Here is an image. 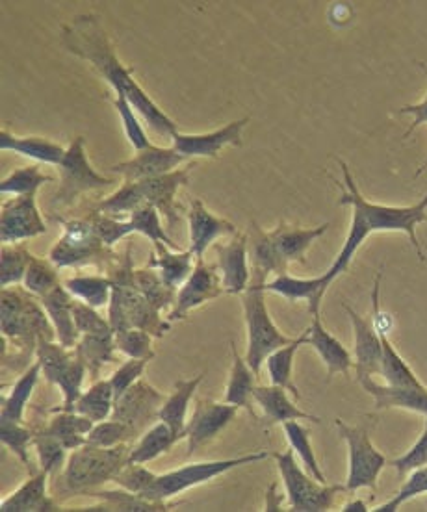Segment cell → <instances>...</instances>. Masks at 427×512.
<instances>
[{
	"mask_svg": "<svg viewBox=\"0 0 427 512\" xmlns=\"http://www.w3.org/2000/svg\"><path fill=\"white\" fill-rule=\"evenodd\" d=\"M422 494H427V466L413 470L409 477H405V481H403L402 488L398 490V494L392 500L387 501V503L379 505L374 511L396 512L402 507L403 503L413 500L416 496H422Z\"/></svg>",
	"mask_w": 427,
	"mask_h": 512,
	"instance_id": "cell-52",
	"label": "cell"
},
{
	"mask_svg": "<svg viewBox=\"0 0 427 512\" xmlns=\"http://www.w3.org/2000/svg\"><path fill=\"white\" fill-rule=\"evenodd\" d=\"M361 386L366 394L376 399V409H403L418 412L427 418V386L396 388L389 384H377L374 379H363Z\"/></svg>",
	"mask_w": 427,
	"mask_h": 512,
	"instance_id": "cell-23",
	"label": "cell"
},
{
	"mask_svg": "<svg viewBox=\"0 0 427 512\" xmlns=\"http://www.w3.org/2000/svg\"><path fill=\"white\" fill-rule=\"evenodd\" d=\"M338 435L348 444V481L346 492H357L359 488L377 490V479L387 466V459L379 449L372 444L370 431L366 427H351L338 418L335 422Z\"/></svg>",
	"mask_w": 427,
	"mask_h": 512,
	"instance_id": "cell-8",
	"label": "cell"
},
{
	"mask_svg": "<svg viewBox=\"0 0 427 512\" xmlns=\"http://www.w3.org/2000/svg\"><path fill=\"white\" fill-rule=\"evenodd\" d=\"M62 38L67 51L90 62L99 71V75L114 88L117 95L127 97L132 108L147 121V125L153 128L156 134L173 140L179 128L138 86V82L132 78V69L119 62L114 45L106 36L97 15H77L69 25L62 28Z\"/></svg>",
	"mask_w": 427,
	"mask_h": 512,
	"instance_id": "cell-1",
	"label": "cell"
},
{
	"mask_svg": "<svg viewBox=\"0 0 427 512\" xmlns=\"http://www.w3.org/2000/svg\"><path fill=\"white\" fill-rule=\"evenodd\" d=\"M307 346L316 349L320 359L324 360L327 368V381L333 379V375L342 373L350 377L351 366H353V357L342 342L329 333L320 320V314L312 316L311 327H307Z\"/></svg>",
	"mask_w": 427,
	"mask_h": 512,
	"instance_id": "cell-22",
	"label": "cell"
},
{
	"mask_svg": "<svg viewBox=\"0 0 427 512\" xmlns=\"http://www.w3.org/2000/svg\"><path fill=\"white\" fill-rule=\"evenodd\" d=\"M186 160L175 147L166 149V147H155L151 145L145 151H138L134 158L127 162H121L116 166L110 167L114 173H119L125 177V182H138V180L151 179V177H160L175 171V167L181 166Z\"/></svg>",
	"mask_w": 427,
	"mask_h": 512,
	"instance_id": "cell-19",
	"label": "cell"
},
{
	"mask_svg": "<svg viewBox=\"0 0 427 512\" xmlns=\"http://www.w3.org/2000/svg\"><path fill=\"white\" fill-rule=\"evenodd\" d=\"M114 106H116V110L119 112V116H121L125 134H127V138H129L130 143H132V147H134L136 151L149 149L153 143L147 138V134H145V130H143L142 125H140L138 117L134 114V108H132V104L127 101V97H125V95H117Z\"/></svg>",
	"mask_w": 427,
	"mask_h": 512,
	"instance_id": "cell-54",
	"label": "cell"
},
{
	"mask_svg": "<svg viewBox=\"0 0 427 512\" xmlns=\"http://www.w3.org/2000/svg\"><path fill=\"white\" fill-rule=\"evenodd\" d=\"M301 346H307V331L298 336L294 342H290L288 346L279 347L275 349L272 355L266 359V368H268V375L270 381L277 386H283L290 394L301 397L299 394L298 386L292 383V372H294V359L296 353Z\"/></svg>",
	"mask_w": 427,
	"mask_h": 512,
	"instance_id": "cell-37",
	"label": "cell"
},
{
	"mask_svg": "<svg viewBox=\"0 0 427 512\" xmlns=\"http://www.w3.org/2000/svg\"><path fill=\"white\" fill-rule=\"evenodd\" d=\"M116 338H114V331L110 333L101 334H84L82 340L78 342L75 351L78 357L84 360L88 372L91 377L95 379L104 364L114 362V351H116Z\"/></svg>",
	"mask_w": 427,
	"mask_h": 512,
	"instance_id": "cell-35",
	"label": "cell"
},
{
	"mask_svg": "<svg viewBox=\"0 0 427 512\" xmlns=\"http://www.w3.org/2000/svg\"><path fill=\"white\" fill-rule=\"evenodd\" d=\"M41 307L45 308V312L49 314L54 329H56V338L62 346L71 349L77 347L78 329L73 318V305L75 299L67 292V288L58 284L56 288H52L51 292L39 297Z\"/></svg>",
	"mask_w": 427,
	"mask_h": 512,
	"instance_id": "cell-24",
	"label": "cell"
},
{
	"mask_svg": "<svg viewBox=\"0 0 427 512\" xmlns=\"http://www.w3.org/2000/svg\"><path fill=\"white\" fill-rule=\"evenodd\" d=\"M338 164L342 167V175H344V184H338L335 180V184L342 190L338 205L351 206V225L337 260L325 271L327 281L333 282L342 273L348 271L353 256L357 255L364 240L374 232H405L415 247L418 258L424 260L426 256L422 251V245L418 242L416 227L420 223H427V193L420 203L413 206L374 205L366 201L363 193L359 192L355 179L351 175L350 166L342 158H338Z\"/></svg>",
	"mask_w": 427,
	"mask_h": 512,
	"instance_id": "cell-2",
	"label": "cell"
},
{
	"mask_svg": "<svg viewBox=\"0 0 427 512\" xmlns=\"http://www.w3.org/2000/svg\"><path fill=\"white\" fill-rule=\"evenodd\" d=\"M331 286V282L327 281V277L320 275L314 279H296L290 277L288 273L275 277L273 281L264 284L266 292L283 295L288 301L296 303V301H307L309 312L312 316L320 314V307L324 301L325 292Z\"/></svg>",
	"mask_w": 427,
	"mask_h": 512,
	"instance_id": "cell-26",
	"label": "cell"
},
{
	"mask_svg": "<svg viewBox=\"0 0 427 512\" xmlns=\"http://www.w3.org/2000/svg\"><path fill=\"white\" fill-rule=\"evenodd\" d=\"M145 366H147V360L130 359L117 368L116 373L110 377V383H112V388H114V396H116V403L119 401V397L123 396L132 384L140 381Z\"/></svg>",
	"mask_w": 427,
	"mask_h": 512,
	"instance_id": "cell-60",
	"label": "cell"
},
{
	"mask_svg": "<svg viewBox=\"0 0 427 512\" xmlns=\"http://www.w3.org/2000/svg\"><path fill=\"white\" fill-rule=\"evenodd\" d=\"M58 171H60V188L54 195L52 205H73L77 201L78 195H82V193L101 190V188L116 184L112 179L101 177L91 167L82 136H77L75 141L65 149L64 160L60 162Z\"/></svg>",
	"mask_w": 427,
	"mask_h": 512,
	"instance_id": "cell-11",
	"label": "cell"
},
{
	"mask_svg": "<svg viewBox=\"0 0 427 512\" xmlns=\"http://www.w3.org/2000/svg\"><path fill=\"white\" fill-rule=\"evenodd\" d=\"M156 479V474L149 472L143 464H136V462H129L119 474L116 475L114 483L117 487L125 488L129 492H134L138 496H142L153 485Z\"/></svg>",
	"mask_w": 427,
	"mask_h": 512,
	"instance_id": "cell-56",
	"label": "cell"
},
{
	"mask_svg": "<svg viewBox=\"0 0 427 512\" xmlns=\"http://www.w3.org/2000/svg\"><path fill=\"white\" fill-rule=\"evenodd\" d=\"M34 256L23 245H4L0 256V284L8 288L10 284L25 281L26 269Z\"/></svg>",
	"mask_w": 427,
	"mask_h": 512,
	"instance_id": "cell-44",
	"label": "cell"
},
{
	"mask_svg": "<svg viewBox=\"0 0 427 512\" xmlns=\"http://www.w3.org/2000/svg\"><path fill=\"white\" fill-rule=\"evenodd\" d=\"M426 169H427V158H426V162H424V164H422V167H420V169H418V171H416L415 177H418V175H422V173H424V171H426Z\"/></svg>",
	"mask_w": 427,
	"mask_h": 512,
	"instance_id": "cell-64",
	"label": "cell"
},
{
	"mask_svg": "<svg viewBox=\"0 0 427 512\" xmlns=\"http://www.w3.org/2000/svg\"><path fill=\"white\" fill-rule=\"evenodd\" d=\"M266 273L251 266V281L242 294V307L247 327V353L246 360L249 368L259 375L262 364L272 355L275 349L288 346L294 338L277 329V325L270 318V312L264 299V284Z\"/></svg>",
	"mask_w": 427,
	"mask_h": 512,
	"instance_id": "cell-4",
	"label": "cell"
},
{
	"mask_svg": "<svg viewBox=\"0 0 427 512\" xmlns=\"http://www.w3.org/2000/svg\"><path fill=\"white\" fill-rule=\"evenodd\" d=\"M275 487H277V485H272L270 490H268V496H266V509H264V511H281V498H277V496H275Z\"/></svg>",
	"mask_w": 427,
	"mask_h": 512,
	"instance_id": "cell-62",
	"label": "cell"
},
{
	"mask_svg": "<svg viewBox=\"0 0 427 512\" xmlns=\"http://www.w3.org/2000/svg\"><path fill=\"white\" fill-rule=\"evenodd\" d=\"M93 425L95 422H91L90 418L82 414L62 410V414L54 416L41 433L54 436L58 442H62L65 449L73 451L88 444V433L93 429Z\"/></svg>",
	"mask_w": 427,
	"mask_h": 512,
	"instance_id": "cell-33",
	"label": "cell"
},
{
	"mask_svg": "<svg viewBox=\"0 0 427 512\" xmlns=\"http://www.w3.org/2000/svg\"><path fill=\"white\" fill-rule=\"evenodd\" d=\"M114 405H116V396H114L112 383L110 379H103L91 384L90 390L78 397L71 412H77L90 418L91 422L99 423L112 416Z\"/></svg>",
	"mask_w": 427,
	"mask_h": 512,
	"instance_id": "cell-36",
	"label": "cell"
},
{
	"mask_svg": "<svg viewBox=\"0 0 427 512\" xmlns=\"http://www.w3.org/2000/svg\"><path fill=\"white\" fill-rule=\"evenodd\" d=\"M344 310L350 316L355 334V373L357 383L363 379H374V375H381V360H383V346L381 336L374 325L372 318H363L359 312L344 305Z\"/></svg>",
	"mask_w": 427,
	"mask_h": 512,
	"instance_id": "cell-16",
	"label": "cell"
},
{
	"mask_svg": "<svg viewBox=\"0 0 427 512\" xmlns=\"http://www.w3.org/2000/svg\"><path fill=\"white\" fill-rule=\"evenodd\" d=\"M249 236L236 232L225 244L214 245L216 269L221 273V286L227 294L242 295L246 292L251 275L247 264Z\"/></svg>",
	"mask_w": 427,
	"mask_h": 512,
	"instance_id": "cell-17",
	"label": "cell"
},
{
	"mask_svg": "<svg viewBox=\"0 0 427 512\" xmlns=\"http://www.w3.org/2000/svg\"><path fill=\"white\" fill-rule=\"evenodd\" d=\"M134 436V431L130 429L127 423L110 420V422H99L93 425L88 433V444L97 446V448H114L119 444H125Z\"/></svg>",
	"mask_w": 427,
	"mask_h": 512,
	"instance_id": "cell-51",
	"label": "cell"
},
{
	"mask_svg": "<svg viewBox=\"0 0 427 512\" xmlns=\"http://www.w3.org/2000/svg\"><path fill=\"white\" fill-rule=\"evenodd\" d=\"M156 255L151 258L149 268H156L160 273V279L168 286L169 290H177L194 271V253L182 251L171 253L168 245L155 244Z\"/></svg>",
	"mask_w": 427,
	"mask_h": 512,
	"instance_id": "cell-29",
	"label": "cell"
},
{
	"mask_svg": "<svg viewBox=\"0 0 427 512\" xmlns=\"http://www.w3.org/2000/svg\"><path fill=\"white\" fill-rule=\"evenodd\" d=\"M116 347L125 353L129 359L149 360L155 357V351L151 347V333L143 329H125L114 333Z\"/></svg>",
	"mask_w": 427,
	"mask_h": 512,
	"instance_id": "cell-50",
	"label": "cell"
},
{
	"mask_svg": "<svg viewBox=\"0 0 427 512\" xmlns=\"http://www.w3.org/2000/svg\"><path fill=\"white\" fill-rule=\"evenodd\" d=\"M283 427H285V435L288 438L290 448L298 453L299 459L307 468V472L314 475L318 481L325 483L324 472H322L318 459L314 455V449H312L311 433L303 425H299L298 420L283 423Z\"/></svg>",
	"mask_w": 427,
	"mask_h": 512,
	"instance_id": "cell-43",
	"label": "cell"
},
{
	"mask_svg": "<svg viewBox=\"0 0 427 512\" xmlns=\"http://www.w3.org/2000/svg\"><path fill=\"white\" fill-rule=\"evenodd\" d=\"M136 284L140 292L145 295V299L156 308L164 310L171 303H175V290H169L168 286L162 282L160 275L151 268L138 269L136 271Z\"/></svg>",
	"mask_w": 427,
	"mask_h": 512,
	"instance_id": "cell-47",
	"label": "cell"
},
{
	"mask_svg": "<svg viewBox=\"0 0 427 512\" xmlns=\"http://www.w3.org/2000/svg\"><path fill=\"white\" fill-rule=\"evenodd\" d=\"M0 149L2 151H13V153L26 156V158H34L38 162L51 164V166H60V162L64 160L65 156L64 147L58 145V143L41 140L36 136L19 138V136H13L6 130L0 132Z\"/></svg>",
	"mask_w": 427,
	"mask_h": 512,
	"instance_id": "cell-30",
	"label": "cell"
},
{
	"mask_svg": "<svg viewBox=\"0 0 427 512\" xmlns=\"http://www.w3.org/2000/svg\"><path fill=\"white\" fill-rule=\"evenodd\" d=\"M91 218L95 221V227H97L99 236L103 238L104 244L108 245V247H112V245L117 244L119 240H123L125 236H129V234L134 232L130 221H117L116 218L101 214V212H97V210L91 212Z\"/></svg>",
	"mask_w": 427,
	"mask_h": 512,
	"instance_id": "cell-58",
	"label": "cell"
},
{
	"mask_svg": "<svg viewBox=\"0 0 427 512\" xmlns=\"http://www.w3.org/2000/svg\"><path fill=\"white\" fill-rule=\"evenodd\" d=\"M249 249L253 256V268L264 271L266 275L275 273L277 277L288 273V264L281 258L277 247L273 244L272 232L262 231L257 223L251 225Z\"/></svg>",
	"mask_w": 427,
	"mask_h": 512,
	"instance_id": "cell-38",
	"label": "cell"
},
{
	"mask_svg": "<svg viewBox=\"0 0 427 512\" xmlns=\"http://www.w3.org/2000/svg\"><path fill=\"white\" fill-rule=\"evenodd\" d=\"M270 453L259 451V453H249L244 457L236 459H227V461L197 462V464H188L177 468L168 474L156 475L153 485L143 494L145 500L168 501L169 498L181 494L188 488L197 487L208 483L220 475L227 474L229 470H234L244 464H253V462L266 461Z\"/></svg>",
	"mask_w": 427,
	"mask_h": 512,
	"instance_id": "cell-7",
	"label": "cell"
},
{
	"mask_svg": "<svg viewBox=\"0 0 427 512\" xmlns=\"http://www.w3.org/2000/svg\"><path fill=\"white\" fill-rule=\"evenodd\" d=\"M64 227L60 242L49 253V260L56 268H78V266H108L116 262V253L104 244L93 218L58 219Z\"/></svg>",
	"mask_w": 427,
	"mask_h": 512,
	"instance_id": "cell-5",
	"label": "cell"
},
{
	"mask_svg": "<svg viewBox=\"0 0 427 512\" xmlns=\"http://www.w3.org/2000/svg\"><path fill=\"white\" fill-rule=\"evenodd\" d=\"M164 396L156 392L147 381L132 384L129 390L119 397L112 418L117 422L127 423L134 435L142 433L143 427L151 420H158V410L164 405Z\"/></svg>",
	"mask_w": 427,
	"mask_h": 512,
	"instance_id": "cell-14",
	"label": "cell"
},
{
	"mask_svg": "<svg viewBox=\"0 0 427 512\" xmlns=\"http://www.w3.org/2000/svg\"><path fill=\"white\" fill-rule=\"evenodd\" d=\"M327 229H329V223H324L316 229H298V227L281 223L279 227H275L270 232H272L273 244L277 247L279 255L290 266L292 262L305 264L307 251L320 236H324Z\"/></svg>",
	"mask_w": 427,
	"mask_h": 512,
	"instance_id": "cell-27",
	"label": "cell"
},
{
	"mask_svg": "<svg viewBox=\"0 0 427 512\" xmlns=\"http://www.w3.org/2000/svg\"><path fill=\"white\" fill-rule=\"evenodd\" d=\"M420 67L424 69V73H426L427 77L426 64H420ZM400 114H411V116H413V123H411V127L407 128V132H405V136H403V138H409V136L415 132L416 128L427 125V95L422 103L403 106L402 110H400Z\"/></svg>",
	"mask_w": 427,
	"mask_h": 512,
	"instance_id": "cell-61",
	"label": "cell"
},
{
	"mask_svg": "<svg viewBox=\"0 0 427 512\" xmlns=\"http://www.w3.org/2000/svg\"><path fill=\"white\" fill-rule=\"evenodd\" d=\"M381 336V346H383V360H381V375L387 381L389 386L396 388H411V386H420L422 381L416 377L411 366L402 359V355L392 346L387 333L379 331Z\"/></svg>",
	"mask_w": 427,
	"mask_h": 512,
	"instance_id": "cell-41",
	"label": "cell"
},
{
	"mask_svg": "<svg viewBox=\"0 0 427 512\" xmlns=\"http://www.w3.org/2000/svg\"><path fill=\"white\" fill-rule=\"evenodd\" d=\"M2 334L10 340H21V346H32L41 338L54 340L51 325L38 303L25 290L2 288Z\"/></svg>",
	"mask_w": 427,
	"mask_h": 512,
	"instance_id": "cell-9",
	"label": "cell"
},
{
	"mask_svg": "<svg viewBox=\"0 0 427 512\" xmlns=\"http://www.w3.org/2000/svg\"><path fill=\"white\" fill-rule=\"evenodd\" d=\"M34 446L38 449L41 470H45L49 475L62 472V468H65V451H67L62 446V442H58L54 436L45 435L39 431V435L34 438Z\"/></svg>",
	"mask_w": 427,
	"mask_h": 512,
	"instance_id": "cell-53",
	"label": "cell"
},
{
	"mask_svg": "<svg viewBox=\"0 0 427 512\" xmlns=\"http://www.w3.org/2000/svg\"><path fill=\"white\" fill-rule=\"evenodd\" d=\"M38 353V362L41 364V372L47 377V381L58 384L60 390L64 392V405L60 409H54V412H71L75 403H77L80 394V388L86 377V364L80 359L77 351H69L67 347L62 346L60 342H52L41 338L36 346Z\"/></svg>",
	"mask_w": 427,
	"mask_h": 512,
	"instance_id": "cell-10",
	"label": "cell"
},
{
	"mask_svg": "<svg viewBox=\"0 0 427 512\" xmlns=\"http://www.w3.org/2000/svg\"><path fill=\"white\" fill-rule=\"evenodd\" d=\"M130 223L134 232H140L143 236H147L153 244L168 245L169 249H179V245L175 244L168 234L160 225L158 218V210L151 203H143L138 206L132 214H130Z\"/></svg>",
	"mask_w": 427,
	"mask_h": 512,
	"instance_id": "cell-45",
	"label": "cell"
},
{
	"mask_svg": "<svg viewBox=\"0 0 427 512\" xmlns=\"http://www.w3.org/2000/svg\"><path fill=\"white\" fill-rule=\"evenodd\" d=\"M181 436L177 435L168 423L158 422L140 438V442L130 449L129 462L147 464L155 461L160 455L168 453L177 442H181Z\"/></svg>",
	"mask_w": 427,
	"mask_h": 512,
	"instance_id": "cell-34",
	"label": "cell"
},
{
	"mask_svg": "<svg viewBox=\"0 0 427 512\" xmlns=\"http://www.w3.org/2000/svg\"><path fill=\"white\" fill-rule=\"evenodd\" d=\"M2 444L8 446L12 453H15L21 461L25 462V466L30 468V459H28V453L26 448L30 442H34V435L26 429L25 425L21 422H10V420H2ZM30 474L34 475L32 468H30Z\"/></svg>",
	"mask_w": 427,
	"mask_h": 512,
	"instance_id": "cell-55",
	"label": "cell"
},
{
	"mask_svg": "<svg viewBox=\"0 0 427 512\" xmlns=\"http://www.w3.org/2000/svg\"><path fill=\"white\" fill-rule=\"evenodd\" d=\"M188 223H190V251L194 253L195 260H205L203 256L207 253L208 247L221 236L238 232L231 221L210 214L207 206L203 205L199 199L192 201L190 212H188Z\"/></svg>",
	"mask_w": 427,
	"mask_h": 512,
	"instance_id": "cell-20",
	"label": "cell"
},
{
	"mask_svg": "<svg viewBox=\"0 0 427 512\" xmlns=\"http://www.w3.org/2000/svg\"><path fill=\"white\" fill-rule=\"evenodd\" d=\"M52 177L43 175L38 166L21 167L10 173L6 179L0 182V192L12 193V195H26V193L38 192L41 184L52 182Z\"/></svg>",
	"mask_w": 427,
	"mask_h": 512,
	"instance_id": "cell-49",
	"label": "cell"
},
{
	"mask_svg": "<svg viewBox=\"0 0 427 512\" xmlns=\"http://www.w3.org/2000/svg\"><path fill=\"white\" fill-rule=\"evenodd\" d=\"M342 512H368V505L363 500L348 501L346 505H342Z\"/></svg>",
	"mask_w": 427,
	"mask_h": 512,
	"instance_id": "cell-63",
	"label": "cell"
},
{
	"mask_svg": "<svg viewBox=\"0 0 427 512\" xmlns=\"http://www.w3.org/2000/svg\"><path fill=\"white\" fill-rule=\"evenodd\" d=\"M129 457L127 444H119L114 448L84 444L82 448L73 449L65 462L58 490L64 496H86L93 488L114 481L116 475L129 464Z\"/></svg>",
	"mask_w": 427,
	"mask_h": 512,
	"instance_id": "cell-3",
	"label": "cell"
},
{
	"mask_svg": "<svg viewBox=\"0 0 427 512\" xmlns=\"http://www.w3.org/2000/svg\"><path fill=\"white\" fill-rule=\"evenodd\" d=\"M142 192L138 182H125L114 195L104 199L103 203L97 206V212L106 216H121V214H132L138 206L143 205Z\"/></svg>",
	"mask_w": 427,
	"mask_h": 512,
	"instance_id": "cell-48",
	"label": "cell"
},
{
	"mask_svg": "<svg viewBox=\"0 0 427 512\" xmlns=\"http://www.w3.org/2000/svg\"><path fill=\"white\" fill-rule=\"evenodd\" d=\"M39 373H41V364L36 362L26 370L19 381L13 384L12 394L6 399H2V414L0 420H10V422H21L25 418V409L28 399L32 396L36 384H38Z\"/></svg>",
	"mask_w": 427,
	"mask_h": 512,
	"instance_id": "cell-40",
	"label": "cell"
},
{
	"mask_svg": "<svg viewBox=\"0 0 427 512\" xmlns=\"http://www.w3.org/2000/svg\"><path fill=\"white\" fill-rule=\"evenodd\" d=\"M225 290L221 286L220 273L216 266H208L205 260H195V268L188 281L184 282L175 299V308L169 312L168 320H184L186 314L203 303L220 297Z\"/></svg>",
	"mask_w": 427,
	"mask_h": 512,
	"instance_id": "cell-15",
	"label": "cell"
},
{
	"mask_svg": "<svg viewBox=\"0 0 427 512\" xmlns=\"http://www.w3.org/2000/svg\"><path fill=\"white\" fill-rule=\"evenodd\" d=\"M64 286L69 294L93 308L106 307L112 299L110 277H73Z\"/></svg>",
	"mask_w": 427,
	"mask_h": 512,
	"instance_id": "cell-42",
	"label": "cell"
},
{
	"mask_svg": "<svg viewBox=\"0 0 427 512\" xmlns=\"http://www.w3.org/2000/svg\"><path fill=\"white\" fill-rule=\"evenodd\" d=\"M231 351H233V370H231V377L227 383V390H225V403L229 405H236L238 409H246L251 416H255L253 410V390H255V379L257 373L249 368L246 359L240 357L238 349L231 344Z\"/></svg>",
	"mask_w": 427,
	"mask_h": 512,
	"instance_id": "cell-31",
	"label": "cell"
},
{
	"mask_svg": "<svg viewBox=\"0 0 427 512\" xmlns=\"http://www.w3.org/2000/svg\"><path fill=\"white\" fill-rule=\"evenodd\" d=\"M47 479L49 474L41 470L38 475H32L30 481L17 488L12 496L2 501V512H47L60 511L58 503L47 496Z\"/></svg>",
	"mask_w": 427,
	"mask_h": 512,
	"instance_id": "cell-28",
	"label": "cell"
},
{
	"mask_svg": "<svg viewBox=\"0 0 427 512\" xmlns=\"http://www.w3.org/2000/svg\"><path fill=\"white\" fill-rule=\"evenodd\" d=\"M25 290L30 294L41 295L51 292L52 288H56L60 284L58 277V268L52 264L51 260H41V258H32L30 266L26 269Z\"/></svg>",
	"mask_w": 427,
	"mask_h": 512,
	"instance_id": "cell-46",
	"label": "cell"
},
{
	"mask_svg": "<svg viewBox=\"0 0 427 512\" xmlns=\"http://www.w3.org/2000/svg\"><path fill=\"white\" fill-rule=\"evenodd\" d=\"M277 468L285 483L286 496L292 511L324 512L329 511L340 492L346 487H327L314 475L305 472L299 462L294 459V449H286L285 453H273Z\"/></svg>",
	"mask_w": 427,
	"mask_h": 512,
	"instance_id": "cell-6",
	"label": "cell"
},
{
	"mask_svg": "<svg viewBox=\"0 0 427 512\" xmlns=\"http://www.w3.org/2000/svg\"><path fill=\"white\" fill-rule=\"evenodd\" d=\"M86 496L103 501L108 511L155 512L171 509L168 501L145 500L142 496L121 487L116 490H91Z\"/></svg>",
	"mask_w": 427,
	"mask_h": 512,
	"instance_id": "cell-39",
	"label": "cell"
},
{
	"mask_svg": "<svg viewBox=\"0 0 427 512\" xmlns=\"http://www.w3.org/2000/svg\"><path fill=\"white\" fill-rule=\"evenodd\" d=\"M73 318H75V325L80 334H101L114 331L110 321L103 320L95 308L82 303V301H75Z\"/></svg>",
	"mask_w": 427,
	"mask_h": 512,
	"instance_id": "cell-57",
	"label": "cell"
},
{
	"mask_svg": "<svg viewBox=\"0 0 427 512\" xmlns=\"http://www.w3.org/2000/svg\"><path fill=\"white\" fill-rule=\"evenodd\" d=\"M238 407L229 403H216L210 399H197L194 416L186 423L184 438L188 440L186 457H194L197 449L208 446L221 431L236 418Z\"/></svg>",
	"mask_w": 427,
	"mask_h": 512,
	"instance_id": "cell-13",
	"label": "cell"
},
{
	"mask_svg": "<svg viewBox=\"0 0 427 512\" xmlns=\"http://www.w3.org/2000/svg\"><path fill=\"white\" fill-rule=\"evenodd\" d=\"M47 232L36 206V192L17 195L2 205L0 214V240L4 245H13Z\"/></svg>",
	"mask_w": 427,
	"mask_h": 512,
	"instance_id": "cell-12",
	"label": "cell"
},
{
	"mask_svg": "<svg viewBox=\"0 0 427 512\" xmlns=\"http://www.w3.org/2000/svg\"><path fill=\"white\" fill-rule=\"evenodd\" d=\"M192 167L194 166L186 167V169H175V171L160 175V177L138 180L143 201L151 203L158 212H162L168 218L169 225H175V221H177L175 193L179 192L181 186L188 184Z\"/></svg>",
	"mask_w": 427,
	"mask_h": 512,
	"instance_id": "cell-21",
	"label": "cell"
},
{
	"mask_svg": "<svg viewBox=\"0 0 427 512\" xmlns=\"http://www.w3.org/2000/svg\"><path fill=\"white\" fill-rule=\"evenodd\" d=\"M288 390L277 384L270 386H255L253 390V399L262 409L264 420L273 425V423H286L292 420H309L312 423H320L322 420L318 416H312L309 412H303L294 405V401L286 394Z\"/></svg>",
	"mask_w": 427,
	"mask_h": 512,
	"instance_id": "cell-25",
	"label": "cell"
},
{
	"mask_svg": "<svg viewBox=\"0 0 427 512\" xmlns=\"http://www.w3.org/2000/svg\"><path fill=\"white\" fill-rule=\"evenodd\" d=\"M205 373L197 375L194 379L188 381H177L175 392L164 401V405L158 410V420L168 423L169 427L184 438V429H186V414H188V405L194 397L197 386L201 384Z\"/></svg>",
	"mask_w": 427,
	"mask_h": 512,
	"instance_id": "cell-32",
	"label": "cell"
},
{
	"mask_svg": "<svg viewBox=\"0 0 427 512\" xmlns=\"http://www.w3.org/2000/svg\"><path fill=\"white\" fill-rule=\"evenodd\" d=\"M249 123V117H244L240 121H233L229 125L207 132V134H181L177 132L173 136V147L186 158H195V156H207V158H216L221 153L223 147L234 145L242 147V132Z\"/></svg>",
	"mask_w": 427,
	"mask_h": 512,
	"instance_id": "cell-18",
	"label": "cell"
},
{
	"mask_svg": "<svg viewBox=\"0 0 427 512\" xmlns=\"http://www.w3.org/2000/svg\"><path fill=\"white\" fill-rule=\"evenodd\" d=\"M390 464L396 468V472L402 479H405L416 468L427 466V418L424 433L416 440L415 446L409 449L405 455H402L400 459H394Z\"/></svg>",
	"mask_w": 427,
	"mask_h": 512,
	"instance_id": "cell-59",
	"label": "cell"
}]
</instances>
